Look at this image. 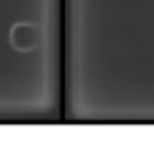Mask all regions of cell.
<instances>
[{"label": "cell", "mask_w": 154, "mask_h": 148, "mask_svg": "<svg viewBox=\"0 0 154 148\" xmlns=\"http://www.w3.org/2000/svg\"><path fill=\"white\" fill-rule=\"evenodd\" d=\"M10 45L20 54H30L40 45V30L30 22H16L10 28Z\"/></svg>", "instance_id": "1"}]
</instances>
